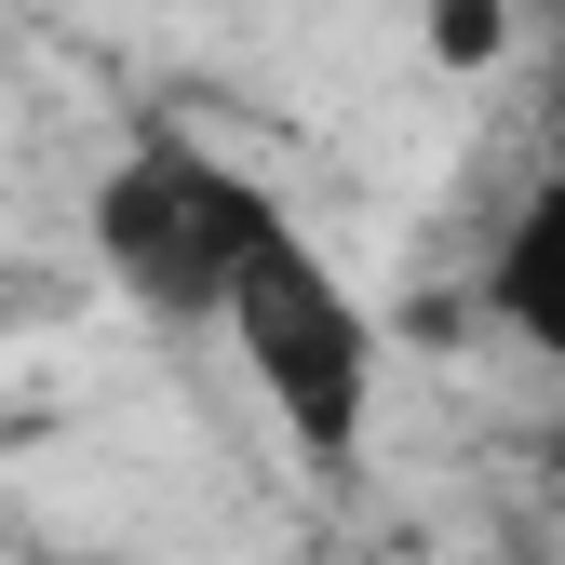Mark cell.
<instances>
[{"mask_svg":"<svg viewBox=\"0 0 565 565\" xmlns=\"http://www.w3.org/2000/svg\"><path fill=\"white\" fill-rule=\"evenodd\" d=\"M95 269L121 282L135 310H162V323H230V282L256 269L269 230H297L282 216V189L216 162L202 135H135V149L95 175Z\"/></svg>","mask_w":565,"mask_h":565,"instance_id":"obj_1","label":"cell"},{"mask_svg":"<svg viewBox=\"0 0 565 565\" xmlns=\"http://www.w3.org/2000/svg\"><path fill=\"white\" fill-rule=\"evenodd\" d=\"M216 337L243 350L256 404L282 417V445H297L310 471H364V431H377V323L323 269L310 230H269L256 243V269L230 282V323Z\"/></svg>","mask_w":565,"mask_h":565,"instance_id":"obj_2","label":"cell"},{"mask_svg":"<svg viewBox=\"0 0 565 565\" xmlns=\"http://www.w3.org/2000/svg\"><path fill=\"white\" fill-rule=\"evenodd\" d=\"M484 310H499L539 364H565V162L525 175V202L499 216V256H484Z\"/></svg>","mask_w":565,"mask_h":565,"instance_id":"obj_3","label":"cell"},{"mask_svg":"<svg viewBox=\"0 0 565 565\" xmlns=\"http://www.w3.org/2000/svg\"><path fill=\"white\" fill-rule=\"evenodd\" d=\"M417 28H431V67H458V82H471V67L512 54V0H431Z\"/></svg>","mask_w":565,"mask_h":565,"instance_id":"obj_4","label":"cell"},{"mask_svg":"<svg viewBox=\"0 0 565 565\" xmlns=\"http://www.w3.org/2000/svg\"><path fill=\"white\" fill-rule=\"evenodd\" d=\"M539 499L565 512V417H552V431H539Z\"/></svg>","mask_w":565,"mask_h":565,"instance_id":"obj_5","label":"cell"},{"mask_svg":"<svg viewBox=\"0 0 565 565\" xmlns=\"http://www.w3.org/2000/svg\"><path fill=\"white\" fill-rule=\"evenodd\" d=\"M41 565H135V552H41Z\"/></svg>","mask_w":565,"mask_h":565,"instance_id":"obj_6","label":"cell"},{"mask_svg":"<svg viewBox=\"0 0 565 565\" xmlns=\"http://www.w3.org/2000/svg\"><path fill=\"white\" fill-rule=\"evenodd\" d=\"M499 565H565V552H499Z\"/></svg>","mask_w":565,"mask_h":565,"instance_id":"obj_7","label":"cell"}]
</instances>
